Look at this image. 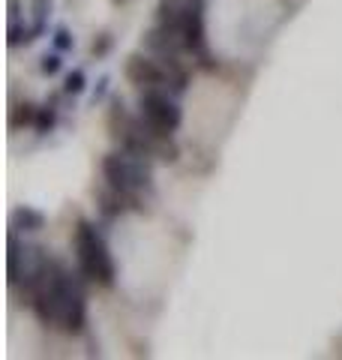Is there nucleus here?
<instances>
[{
	"mask_svg": "<svg viewBox=\"0 0 342 360\" xmlns=\"http://www.w3.org/2000/svg\"><path fill=\"white\" fill-rule=\"evenodd\" d=\"M75 258H78V267L87 279H94L99 285H111L114 283V262H111V252L106 240L96 234V229L90 222H78L75 229Z\"/></svg>",
	"mask_w": 342,
	"mask_h": 360,
	"instance_id": "obj_1",
	"label": "nucleus"
},
{
	"mask_svg": "<svg viewBox=\"0 0 342 360\" xmlns=\"http://www.w3.org/2000/svg\"><path fill=\"white\" fill-rule=\"evenodd\" d=\"M72 45H75V39H72V33H70V30H63V27H61V30L54 33V49H57V51H70Z\"/></svg>",
	"mask_w": 342,
	"mask_h": 360,
	"instance_id": "obj_17",
	"label": "nucleus"
},
{
	"mask_svg": "<svg viewBox=\"0 0 342 360\" xmlns=\"http://www.w3.org/2000/svg\"><path fill=\"white\" fill-rule=\"evenodd\" d=\"M156 58L165 70V87L171 90V94H184L186 84H189V75L184 70V63L177 60V54H156Z\"/></svg>",
	"mask_w": 342,
	"mask_h": 360,
	"instance_id": "obj_9",
	"label": "nucleus"
},
{
	"mask_svg": "<svg viewBox=\"0 0 342 360\" xmlns=\"http://www.w3.org/2000/svg\"><path fill=\"white\" fill-rule=\"evenodd\" d=\"M139 108H141V117L151 123L153 129L165 132V135L175 132L180 127V120H184V115H180V105L165 94V87L144 90Z\"/></svg>",
	"mask_w": 342,
	"mask_h": 360,
	"instance_id": "obj_3",
	"label": "nucleus"
},
{
	"mask_svg": "<svg viewBox=\"0 0 342 360\" xmlns=\"http://www.w3.org/2000/svg\"><path fill=\"white\" fill-rule=\"evenodd\" d=\"M186 9H189V0H159L156 25H163L168 30H180L184 27V18H186Z\"/></svg>",
	"mask_w": 342,
	"mask_h": 360,
	"instance_id": "obj_8",
	"label": "nucleus"
},
{
	"mask_svg": "<svg viewBox=\"0 0 342 360\" xmlns=\"http://www.w3.org/2000/svg\"><path fill=\"white\" fill-rule=\"evenodd\" d=\"M61 66H63L61 51H54V54H45L42 63H39V70H42L45 75H57V72H61Z\"/></svg>",
	"mask_w": 342,
	"mask_h": 360,
	"instance_id": "obj_15",
	"label": "nucleus"
},
{
	"mask_svg": "<svg viewBox=\"0 0 342 360\" xmlns=\"http://www.w3.org/2000/svg\"><path fill=\"white\" fill-rule=\"evenodd\" d=\"M42 225H45V217L33 207H18L13 213V229L15 231H42Z\"/></svg>",
	"mask_w": 342,
	"mask_h": 360,
	"instance_id": "obj_10",
	"label": "nucleus"
},
{
	"mask_svg": "<svg viewBox=\"0 0 342 360\" xmlns=\"http://www.w3.org/2000/svg\"><path fill=\"white\" fill-rule=\"evenodd\" d=\"M39 132H49L54 127V108H39L37 111V123H33Z\"/></svg>",
	"mask_w": 342,
	"mask_h": 360,
	"instance_id": "obj_16",
	"label": "nucleus"
},
{
	"mask_svg": "<svg viewBox=\"0 0 342 360\" xmlns=\"http://www.w3.org/2000/svg\"><path fill=\"white\" fill-rule=\"evenodd\" d=\"M37 39V30L33 27H25V25H18V21H9V45H27Z\"/></svg>",
	"mask_w": 342,
	"mask_h": 360,
	"instance_id": "obj_12",
	"label": "nucleus"
},
{
	"mask_svg": "<svg viewBox=\"0 0 342 360\" xmlns=\"http://www.w3.org/2000/svg\"><path fill=\"white\" fill-rule=\"evenodd\" d=\"M102 177L111 189H118L123 195H135L151 184V172L144 165V156H135L129 150H120V153H108L102 160Z\"/></svg>",
	"mask_w": 342,
	"mask_h": 360,
	"instance_id": "obj_2",
	"label": "nucleus"
},
{
	"mask_svg": "<svg viewBox=\"0 0 342 360\" xmlns=\"http://www.w3.org/2000/svg\"><path fill=\"white\" fill-rule=\"evenodd\" d=\"M6 267H9V283H13V285H27L30 279H37V274L45 267V255H42L39 246L21 243L15 238V231H13V234H9Z\"/></svg>",
	"mask_w": 342,
	"mask_h": 360,
	"instance_id": "obj_4",
	"label": "nucleus"
},
{
	"mask_svg": "<svg viewBox=\"0 0 342 360\" xmlns=\"http://www.w3.org/2000/svg\"><path fill=\"white\" fill-rule=\"evenodd\" d=\"M21 18V4L18 0H9V21H18Z\"/></svg>",
	"mask_w": 342,
	"mask_h": 360,
	"instance_id": "obj_19",
	"label": "nucleus"
},
{
	"mask_svg": "<svg viewBox=\"0 0 342 360\" xmlns=\"http://www.w3.org/2000/svg\"><path fill=\"white\" fill-rule=\"evenodd\" d=\"M30 27L37 30V37L45 33V25H49V15H51V0H30Z\"/></svg>",
	"mask_w": 342,
	"mask_h": 360,
	"instance_id": "obj_11",
	"label": "nucleus"
},
{
	"mask_svg": "<svg viewBox=\"0 0 342 360\" xmlns=\"http://www.w3.org/2000/svg\"><path fill=\"white\" fill-rule=\"evenodd\" d=\"M184 45L196 54V58L210 66V54H208V39H204V13H201V0H189V9H186V18H184Z\"/></svg>",
	"mask_w": 342,
	"mask_h": 360,
	"instance_id": "obj_5",
	"label": "nucleus"
},
{
	"mask_svg": "<svg viewBox=\"0 0 342 360\" xmlns=\"http://www.w3.org/2000/svg\"><path fill=\"white\" fill-rule=\"evenodd\" d=\"M37 111L30 103H21L13 108V127H27V123H37Z\"/></svg>",
	"mask_w": 342,
	"mask_h": 360,
	"instance_id": "obj_13",
	"label": "nucleus"
},
{
	"mask_svg": "<svg viewBox=\"0 0 342 360\" xmlns=\"http://www.w3.org/2000/svg\"><path fill=\"white\" fill-rule=\"evenodd\" d=\"M127 78L129 84L141 87V90H153V87H165V70L159 58H144V54H132L127 60Z\"/></svg>",
	"mask_w": 342,
	"mask_h": 360,
	"instance_id": "obj_6",
	"label": "nucleus"
},
{
	"mask_svg": "<svg viewBox=\"0 0 342 360\" xmlns=\"http://www.w3.org/2000/svg\"><path fill=\"white\" fill-rule=\"evenodd\" d=\"M87 87V78H84V70H72L70 75H66V82H63V90L70 96H75V94H82V90Z\"/></svg>",
	"mask_w": 342,
	"mask_h": 360,
	"instance_id": "obj_14",
	"label": "nucleus"
},
{
	"mask_svg": "<svg viewBox=\"0 0 342 360\" xmlns=\"http://www.w3.org/2000/svg\"><path fill=\"white\" fill-rule=\"evenodd\" d=\"M87 319V307H84V291L82 285L70 276V283L63 288V312H61V328L66 333H82Z\"/></svg>",
	"mask_w": 342,
	"mask_h": 360,
	"instance_id": "obj_7",
	"label": "nucleus"
},
{
	"mask_svg": "<svg viewBox=\"0 0 342 360\" xmlns=\"http://www.w3.org/2000/svg\"><path fill=\"white\" fill-rule=\"evenodd\" d=\"M108 49H111V37H108V33H102V39H99V42H94V54L99 58V54H106Z\"/></svg>",
	"mask_w": 342,
	"mask_h": 360,
	"instance_id": "obj_18",
	"label": "nucleus"
}]
</instances>
